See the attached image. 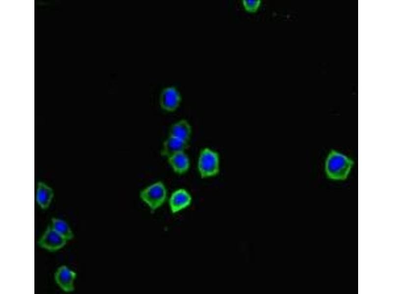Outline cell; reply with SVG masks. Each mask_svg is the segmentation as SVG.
<instances>
[{"mask_svg":"<svg viewBox=\"0 0 393 294\" xmlns=\"http://www.w3.org/2000/svg\"><path fill=\"white\" fill-rule=\"evenodd\" d=\"M191 127L185 120H181L173 124L170 130V135L186 142H188L191 134Z\"/></svg>","mask_w":393,"mask_h":294,"instance_id":"8fae6325","label":"cell"},{"mask_svg":"<svg viewBox=\"0 0 393 294\" xmlns=\"http://www.w3.org/2000/svg\"><path fill=\"white\" fill-rule=\"evenodd\" d=\"M168 159L170 165L177 173L183 174L188 170L189 159L184 151L177 153Z\"/></svg>","mask_w":393,"mask_h":294,"instance_id":"30bf717a","label":"cell"},{"mask_svg":"<svg viewBox=\"0 0 393 294\" xmlns=\"http://www.w3.org/2000/svg\"><path fill=\"white\" fill-rule=\"evenodd\" d=\"M181 101L180 92L174 86L164 88L160 94L159 103L161 108L168 112L175 111Z\"/></svg>","mask_w":393,"mask_h":294,"instance_id":"5b68a950","label":"cell"},{"mask_svg":"<svg viewBox=\"0 0 393 294\" xmlns=\"http://www.w3.org/2000/svg\"><path fill=\"white\" fill-rule=\"evenodd\" d=\"M187 147V142L169 136L164 143L162 154L168 158L177 153L184 151Z\"/></svg>","mask_w":393,"mask_h":294,"instance_id":"ba28073f","label":"cell"},{"mask_svg":"<svg viewBox=\"0 0 393 294\" xmlns=\"http://www.w3.org/2000/svg\"><path fill=\"white\" fill-rule=\"evenodd\" d=\"M140 196L151 210L154 211L165 203L167 198V190L164 184L159 181L142 190Z\"/></svg>","mask_w":393,"mask_h":294,"instance_id":"3957f363","label":"cell"},{"mask_svg":"<svg viewBox=\"0 0 393 294\" xmlns=\"http://www.w3.org/2000/svg\"><path fill=\"white\" fill-rule=\"evenodd\" d=\"M197 168L202 178L216 175L220 171V158L218 153L209 148H204L200 152Z\"/></svg>","mask_w":393,"mask_h":294,"instance_id":"7a4b0ae2","label":"cell"},{"mask_svg":"<svg viewBox=\"0 0 393 294\" xmlns=\"http://www.w3.org/2000/svg\"><path fill=\"white\" fill-rule=\"evenodd\" d=\"M76 276L74 271L65 266H62L56 270L55 279L57 284L64 292H71L74 291V280Z\"/></svg>","mask_w":393,"mask_h":294,"instance_id":"52a82bcc","label":"cell"},{"mask_svg":"<svg viewBox=\"0 0 393 294\" xmlns=\"http://www.w3.org/2000/svg\"><path fill=\"white\" fill-rule=\"evenodd\" d=\"M53 189L45 183L39 182L37 184L36 191V201L40 206L43 209H47L53 197Z\"/></svg>","mask_w":393,"mask_h":294,"instance_id":"9c48e42d","label":"cell"},{"mask_svg":"<svg viewBox=\"0 0 393 294\" xmlns=\"http://www.w3.org/2000/svg\"><path fill=\"white\" fill-rule=\"evenodd\" d=\"M52 227L67 241L73 237V234L67 223L63 220L52 219Z\"/></svg>","mask_w":393,"mask_h":294,"instance_id":"7c38bea8","label":"cell"},{"mask_svg":"<svg viewBox=\"0 0 393 294\" xmlns=\"http://www.w3.org/2000/svg\"><path fill=\"white\" fill-rule=\"evenodd\" d=\"M353 164V160L347 156L332 150L326 160L325 173L331 180H344L348 177Z\"/></svg>","mask_w":393,"mask_h":294,"instance_id":"6da1fadb","label":"cell"},{"mask_svg":"<svg viewBox=\"0 0 393 294\" xmlns=\"http://www.w3.org/2000/svg\"><path fill=\"white\" fill-rule=\"evenodd\" d=\"M191 202L190 194L184 189H179L171 194L169 199V206L171 213L175 214L186 208Z\"/></svg>","mask_w":393,"mask_h":294,"instance_id":"8992f818","label":"cell"},{"mask_svg":"<svg viewBox=\"0 0 393 294\" xmlns=\"http://www.w3.org/2000/svg\"><path fill=\"white\" fill-rule=\"evenodd\" d=\"M261 3L260 0H243L242 4L245 10L249 13H255Z\"/></svg>","mask_w":393,"mask_h":294,"instance_id":"4fadbf2b","label":"cell"},{"mask_svg":"<svg viewBox=\"0 0 393 294\" xmlns=\"http://www.w3.org/2000/svg\"><path fill=\"white\" fill-rule=\"evenodd\" d=\"M67 240L56 232L52 227L48 226L38 242L42 248L50 251H56L66 243Z\"/></svg>","mask_w":393,"mask_h":294,"instance_id":"277c9868","label":"cell"}]
</instances>
